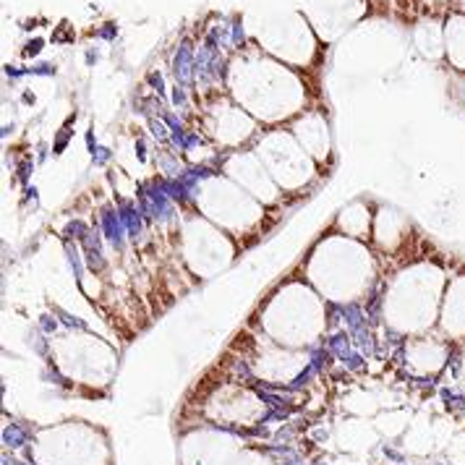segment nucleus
Segmentation results:
<instances>
[{"label": "nucleus", "instance_id": "obj_1", "mask_svg": "<svg viewBox=\"0 0 465 465\" xmlns=\"http://www.w3.org/2000/svg\"><path fill=\"white\" fill-rule=\"evenodd\" d=\"M330 306H355L382 283V259L371 243L334 233L332 227L311 243L293 269Z\"/></svg>", "mask_w": 465, "mask_h": 465}, {"label": "nucleus", "instance_id": "obj_12", "mask_svg": "<svg viewBox=\"0 0 465 465\" xmlns=\"http://www.w3.org/2000/svg\"><path fill=\"white\" fill-rule=\"evenodd\" d=\"M290 133L298 139V144L309 152V157L324 170V175L332 173L334 167V144L330 133V123L319 110L303 112L301 118L293 120Z\"/></svg>", "mask_w": 465, "mask_h": 465}, {"label": "nucleus", "instance_id": "obj_3", "mask_svg": "<svg viewBox=\"0 0 465 465\" xmlns=\"http://www.w3.org/2000/svg\"><path fill=\"white\" fill-rule=\"evenodd\" d=\"M442 259L418 256L402 262L384 277L379 314L384 327L400 337H418L437 324L442 311Z\"/></svg>", "mask_w": 465, "mask_h": 465}, {"label": "nucleus", "instance_id": "obj_14", "mask_svg": "<svg viewBox=\"0 0 465 465\" xmlns=\"http://www.w3.org/2000/svg\"><path fill=\"white\" fill-rule=\"evenodd\" d=\"M439 330L449 340H457L465 332V274H460V280H455L447 288L444 298H442Z\"/></svg>", "mask_w": 465, "mask_h": 465}, {"label": "nucleus", "instance_id": "obj_13", "mask_svg": "<svg viewBox=\"0 0 465 465\" xmlns=\"http://www.w3.org/2000/svg\"><path fill=\"white\" fill-rule=\"evenodd\" d=\"M374 215H376V207L369 199H353L337 212V217H334V222L330 227L334 233H342V235H350V238L371 243Z\"/></svg>", "mask_w": 465, "mask_h": 465}, {"label": "nucleus", "instance_id": "obj_6", "mask_svg": "<svg viewBox=\"0 0 465 465\" xmlns=\"http://www.w3.org/2000/svg\"><path fill=\"white\" fill-rule=\"evenodd\" d=\"M175 248H178V259L186 266V272L199 283H207L222 274L243 254L230 235L212 225L209 220H204L188 201L180 204Z\"/></svg>", "mask_w": 465, "mask_h": 465}, {"label": "nucleus", "instance_id": "obj_7", "mask_svg": "<svg viewBox=\"0 0 465 465\" xmlns=\"http://www.w3.org/2000/svg\"><path fill=\"white\" fill-rule=\"evenodd\" d=\"M251 149L256 152V157L262 159L272 180L293 204H301L330 178L309 157V152L298 144V139L290 131H283V128L262 133Z\"/></svg>", "mask_w": 465, "mask_h": 465}, {"label": "nucleus", "instance_id": "obj_8", "mask_svg": "<svg viewBox=\"0 0 465 465\" xmlns=\"http://www.w3.org/2000/svg\"><path fill=\"white\" fill-rule=\"evenodd\" d=\"M50 363L66 382L108 384L118 371V353L100 334L66 327L50 337Z\"/></svg>", "mask_w": 465, "mask_h": 465}, {"label": "nucleus", "instance_id": "obj_10", "mask_svg": "<svg viewBox=\"0 0 465 465\" xmlns=\"http://www.w3.org/2000/svg\"><path fill=\"white\" fill-rule=\"evenodd\" d=\"M217 173H222L225 178H230L233 183H238L246 194H251L259 204H264L269 212L285 217V212H290L293 204L288 196L280 191V186L272 180V175L266 173V167L262 165V159L256 157L254 149H238V152H227L217 159Z\"/></svg>", "mask_w": 465, "mask_h": 465}, {"label": "nucleus", "instance_id": "obj_5", "mask_svg": "<svg viewBox=\"0 0 465 465\" xmlns=\"http://www.w3.org/2000/svg\"><path fill=\"white\" fill-rule=\"evenodd\" d=\"M233 94L251 118L262 123H283L303 108L306 84L280 66L248 63L233 71Z\"/></svg>", "mask_w": 465, "mask_h": 465}, {"label": "nucleus", "instance_id": "obj_9", "mask_svg": "<svg viewBox=\"0 0 465 465\" xmlns=\"http://www.w3.org/2000/svg\"><path fill=\"white\" fill-rule=\"evenodd\" d=\"M235 340L241 342V363L251 371V376L266 384H293L295 379L303 376L311 361L309 350L277 345L269 337L251 330L248 324L243 327Z\"/></svg>", "mask_w": 465, "mask_h": 465}, {"label": "nucleus", "instance_id": "obj_4", "mask_svg": "<svg viewBox=\"0 0 465 465\" xmlns=\"http://www.w3.org/2000/svg\"><path fill=\"white\" fill-rule=\"evenodd\" d=\"M186 201L204 220H209L212 225L230 235L241 246V251L254 248L283 222L280 215L269 212L264 204H259L251 194L243 191L238 183H233L217 170L199 175Z\"/></svg>", "mask_w": 465, "mask_h": 465}, {"label": "nucleus", "instance_id": "obj_2", "mask_svg": "<svg viewBox=\"0 0 465 465\" xmlns=\"http://www.w3.org/2000/svg\"><path fill=\"white\" fill-rule=\"evenodd\" d=\"M330 303L295 272L274 283L248 316V327L277 345L309 350L324 337Z\"/></svg>", "mask_w": 465, "mask_h": 465}, {"label": "nucleus", "instance_id": "obj_11", "mask_svg": "<svg viewBox=\"0 0 465 465\" xmlns=\"http://www.w3.org/2000/svg\"><path fill=\"white\" fill-rule=\"evenodd\" d=\"M410 220L398 212L395 207L379 204L374 215V230H371V246H374L376 256L382 259H398L402 251L410 246L413 235H410ZM384 266V264H382Z\"/></svg>", "mask_w": 465, "mask_h": 465}]
</instances>
